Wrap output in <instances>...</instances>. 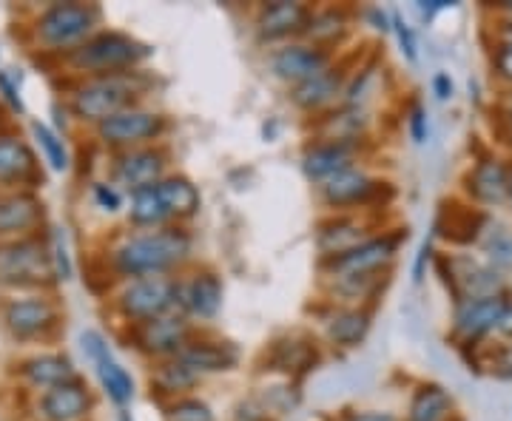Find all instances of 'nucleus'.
<instances>
[{
    "mask_svg": "<svg viewBox=\"0 0 512 421\" xmlns=\"http://www.w3.org/2000/svg\"><path fill=\"white\" fill-rule=\"evenodd\" d=\"M117 421H134V419H131V413H126V410H120V416H117Z\"/></svg>",
    "mask_w": 512,
    "mask_h": 421,
    "instance_id": "52",
    "label": "nucleus"
},
{
    "mask_svg": "<svg viewBox=\"0 0 512 421\" xmlns=\"http://www.w3.org/2000/svg\"><path fill=\"white\" fill-rule=\"evenodd\" d=\"M117 308L134 325L157 319L163 313H171L177 308V279H171V276L131 279L126 291L120 293V299H117Z\"/></svg>",
    "mask_w": 512,
    "mask_h": 421,
    "instance_id": "6",
    "label": "nucleus"
},
{
    "mask_svg": "<svg viewBox=\"0 0 512 421\" xmlns=\"http://www.w3.org/2000/svg\"><path fill=\"white\" fill-rule=\"evenodd\" d=\"M311 15L313 12L305 3L276 0V3L262 6V12L256 18V29H259L262 40H285V37L305 35Z\"/></svg>",
    "mask_w": 512,
    "mask_h": 421,
    "instance_id": "18",
    "label": "nucleus"
},
{
    "mask_svg": "<svg viewBox=\"0 0 512 421\" xmlns=\"http://www.w3.org/2000/svg\"><path fill=\"white\" fill-rule=\"evenodd\" d=\"M342 80H345V72L342 69H325L322 74H316L311 80L299 83L291 89V100L305 111H319L330 106L339 92H342Z\"/></svg>",
    "mask_w": 512,
    "mask_h": 421,
    "instance_id": "26",
    "label": "nucleus"
},
{
    "mask_svg": "<svg viewBox=\"0 0 512 421\" xmlns=\"http://www.w3.org/2000/svg\"><path fill=\"white\" fill-rule=\"evenodd\" d=\"M128 220L134 222L137 228H154V225H163V222L171 220V217H168V211H165V205L160 202V194H157V188H154V185L140 188V191H134V194H131Z\"/></svg>",
    "mask_w": 512,
    "mask_h": 421,
    "instance_id": "35",
    "label": "nucleus"
},
{
    "mask_svg": "<svg viewBox=\"0 0 512 421\" xmlns=\"http://www.w3.org/2000/svg\"><path fill=\"white\" fill-rule=\"evenodd\" d=\"M510 200H512V168H510Z\"/></svg>",
    "mask_w": 512,
    "mask_h": 421,
    "instance_id": "53",
    "label": "nucleus"
},
{
    "mask_svg": "<svg viewBox=\"0 0 512 421\" xmlns=\"http://www.w3.org/2000/svg\"><path fill=\"white\" fill-rule=\"evenodd\" d=\"M498 330L504 333V336H510L512 339V305L504 311V316H501V322H498Z\"/></svg>",
    "mask_w": 512,
    "mask_h": 421,
    "instance_id": "51",
    "label": "nucleus"
},
{
    "mask_svg": "<svg viewBox=\"0 0 512 421\" xmlns=\"http://www.w3.org/2000/svg\"><path fill=\"white\" fill-rule=\"evenodd\" d=\"M453 413L450 393L439 385H421L410 402L407 421H444Z\"/></svg>",
    "mask_w": 512,
    "mask_h": 421,
    "instance_id": "33",
    "label": "nucleus"
},
{
    "mask_svg": "<svg viewBox=\"0 0 512 421\" xmlns=\"http://www.w3.org/2000/svg\"><path fill=\"white\" fill-rule=\"evenodd\" d=\"M3 322L20 339H35V336H43L57 328L60 311L46 296H26V299H12L6 305Z\"/></svg>",
    "mask_w": 512,
    "mask_h": 421,
    "instance_id": "14",
    "label": "nucleus"
},
{
    "mask_svg": "<svg viewBox=\"0 0 512 421\" xmlns=\"http://www.w3.org/2000/svg\"><path fill=\"white\" fill-rule=\"evenodd\" d=\"M512 302L504 293L484 296V299H467L456 305V333L467 342H476L481 336H487L490 330L498 328L504 311Z\"/></svg>",
    "mask_w": 512,
    "mask_h": 421,
    "instance_id": "15",
    "label": "nucleus"
},
{
    "mask_svg": "<svg viewBox=\"0 0 512 421\" xmlns=\"http://www.w3.org/2000/svg\"><path fill=\"white\" fill-rule=\"evenodd\" d=\"M177 359L185 362L194 373H225L239 365V350L231 342H211V339H197L188 342Z\"/></svg>",
    "mask_w": 512,
    "mask_h": 421,
    "instance_id": "22",
    "label": "nucleus"
},
{
    "mask_svg": "<svg viewBox=\"0 0 512 421\" xmlns=\"http://www.w3.org/2000/svg\"><path fill=\"white\" fill-rule=\"evenodd\" d=\"M194 248V239L185 228L168 225L160 231H148L137 237L126 239L117 251H114V271L120 276H165L171 268L183 265L188 254Z\"/></svg>",
    "mask_w": 512,
    "mask_h": 421,
    "instance_id": "1",
    "label": "nucleus"
},
{
    "mask_svg": "<svg viewBox=\"0 0 512 421\" xmlns=\"http://www.w3.org/2000/svg\"><path fill=\"white\" fill-rule=\"evenodd\" d=\"M271 69L279 80H288L291 86H299V83L330 69V55L319 46L291 43V46H282L279 52L271 55Z\"/></svg>",
    "mask_w": 512,
    "mask_h": 421,
    "instance_id": "16",
    "label": "nucleus"
},
{
    "mask_svg": "<svg viewBox=\"0 0 512 421\" xmlns=\"http://www.w3.org/2000/svg\"><path fill=\"white\" fill-rule=\"evenodd\" d=\"M410 134H413V140L416 143H424L427 140V114L421 106L410 111Z\"/></svg>",
    "mask_w": 512,
    "mask_h": 421,
    "instance_id": "44",
    "label": "nucleus"
},
{
    "mask_svg": "<svg viewBox=\"0 0 512 421\" xmlns=\"http://www.w3.org/2000/svg\"><path fill=\"white\" fill-rule=\"evenodd\" d=\"M154 188H157L160 202L165 205L171 220H191V217L200 214L202 197L197 185L191 183L188 177H163Z\"/></svg>",
    "mask_w": 512,
    "mask_h": 421,
    "instance_id": "27",
    "label": "nucleus"
},
{
    "mask_svg": "<svg viewBox=\"0 0 512 421\" xmlns=\"http://www.w3.org/2000/svg\"><path fill=\"white\" fill-rule=\"evenodd\" d=\"M367 228L359 220L353 217H336V220L325 222L319 228V237H316V245L322 251V257L333 259L339 254H348L350 248L362 245L365 239H370L365 234Z\"/></svg>",
    "mask_w": 512,
    "mask_h": 421,
    "instance_id": "28",
    "label": "nucleus"
},
{
    "mask_svg": "<svg viewBox=\"0 0 512 421\" xmlns=\"http://www.w3.org/2000/svg\"><path fill=\"white\" fill-rule=\"evenodd\" d=\"M43 222V202L35 194L15 191L0 197V237H23Z\"/></svg>",
    "mask_w": 512,
    "mask_h": 421,
    "instance_id": "21",
    "label": "nucleus"
},
{
    "mask_svg": "<svg viewBox=\"0 0 512 421\" xmlns=\"http://www.w3.org/2000/svg\"><path fill=\"white\" fill-rule=\"evenodd\" d=\"M37 183V157L18 137H0V185Z\"/></svg>",
    "mask_w": 512,
    "mask_h": 421,
    "instance_id": "24",
    "label": "nucleus"
},
{
    "mask_svg": "<svg viewBox=\"0 0 512 421\" xmlns=\"http://www.w3.org/2000/svg\"><path fill=\"white\" fill-rule=\"evenodd\" d=\"M493 367L501 379H512V345L498 350V356L493 359Z\"/></svg>",
    "mask_w": 512,
    "mask_h": 421,
    "instance_id": "46",
    "label": "nucleus"
},
{
    "mask_svg": "<svg viewBox=\"0 0 512 421\" xmlns=\"http://www.w3.org/2000/svg\"><path fill=\"white\" fill-rule=\"evenodd\" d=\"M151 55L146 43L134 40L123 32H97L86 43H80L77 49L69 52V63L77 72L92 74H123L131 72L134 66H140Z\"/></svg>",
    "mask_w": 512,
    "mask_h": 421,
    "instance_id": "2",
    "label": "nucleus"
},
{
    "mask_svg": "<svg viewBox=\"0 0 512 421\" xmlns=\"http://www.w3.org/2000/svg\"><path fill=\"white\" fill-rule=\"evenodd\" d=\"M222 279L214 271H197L188 282H177V305L188 316L214 319L222 308Z\"/></svg>",
    "mask_w": 512,
    "mask_h": 421,
    "instance_id": "17",
    "label": "nucleus"
},
{
    "mask_svg": "<svg viewBox=\"0 0 512 421\" xmlns=\"http://www.w3.org/2000/svg\"><path fill=\"white\" fill-rule=\"evenodd\" d=\"M103 20V9L94 3H55L37 18V40L46 49L72 52L94 35Z\"/></svg>",
    "mask_w": 512,
    "mask_h": 421,
    "instance_id": "4",
    "label": "nucleus"
},
{
    "mask_svg": "<svg viewBox=\"0 0 512 421\" xmlns=\"http://www.w3.org/2000/svg\"><path fill=\"white\" fill-rule=\"evenodd\" d=\"M484 254H487V265L495 268L498 274L512 268V234L507 228H495L490 237L484 239Z\"/></svg>",
    "mask_w": 512,
    "mask_h": 421,
    "instance_id": "38",
    "label": "nucleus"
},
{
    "mask_svg": "<svg viewBox=\"0 0 512 421\" xmlns=\"http://www.w3.org/2000/svg\"><path fill=\"white\" fill-rule=\"evenodd\" d=\"M390 23H393V32L399 37V46H402V55L410 60V63H416L419 60V43H416V35H413V29L407 26L402 20V15H390Z\"/></svg>",
    "mask_w": 512,
    "mask_h": 421,
    "instance_id": "40",
    "label": "nucleus"
},
{
    "mask_svg": "<svg viewBox=\"0 0 512 421\" xmlns=\"http://www.w3.org/2000/svg\"><path fill=\"white\" fill-rule=\"evenodd\" d=\"M37 410L46 421H80L89 410H92V396H89V387L80 385L77 379L69 385L49 387L40 402Z\"/></svg>",
    "mask_w": 512,
    "mask_h": 421,
    "instance_id": "19",
    "label": "nucleus"
},
{
    "mask_svg": "<svg viewBox=\"0 0 512 421\" xmlns=\"http://www.w3.org/2000/svg\"><path fill=\"white\" fill-rule=\"evenodd\" d=\"M168 129V120L163 114L148 109H137L131 106L126 111H117L111 114L109 120L97 123V134L106 146L117 148H134L151 143V140H160Z\"/></svg>",
    "mask_w": 512,
    "mask_h": 421,
    "instance_id": "8",
    "label": "nucleus"
},
{
    "mask_svg": "<svg viewBox=\"0 0 512 421\" xmlns=\"http://www.w3.org/2000/svg\"><path fill=\"white\" fill-rule=\"evenodd\" d=\"M0 92H3V97L12 103V109H18L23 111V100H20V89L9 80V74L6 72H0Z\"/></svg>",
    "mask_w": 512,
    "mask_h": 421,
    "instance_id": "45",
    "label": "nucleus"
},
{
    "mask_svg": "<svg viewBox=\"0 0 512 421\" xmlns=\"http://www.w3.org/2000/svg\"><path fill=\"white\" fill-rule=\"evenodd\" d=\"M441 268H450V274L444 276L450 291L456 296L458 302H467V299H484V296H495L501 293V274L490 268L487 262L470 257H444L439 259Z\"/></svg>",
    "mask_w": 512,
    "mask_h": 421,
    "instance_id": "10",
    "label": "nucleus"
},
{
    "mask_svg": "<svg viewBox=\"0 0 512 421\" xmlns=\"http://www.w3.org/2000/svg\"><path fill=\"white\" fill-rule=\"evenodd\" d=\"M379 180H373L367 171L350 165L336 171L333 177H328L325 183H319V194L330 208H356V205H370L373 197L382 191Z\"/></svg>",
    "mask_w": 512,
    "mask_h": 421,
    "instance_id": "13",
    "label": "nucleus"
},
{
    "mask_svg": "<svg viewBox=\"0 0 512 421\" xmlns=\"http://www.w3.org/2000/svg\"><path fill=\"white\" fill-rule=\"evenodd\" d=\"M495 72H498L501 80L512 83V35L498 43V52H495Z\"/></svg>",
    "mask_w": 512,
    "mask_h": 421,
    "instance_id": "43",
    "label": "nucleus"
},
{
    "mask_svg": "<svg viewBox=\"0 0 512 421\" xmlns=\"http://www.w3.org/2000/svg\"><path fill=\"white\" fill-rule=\"evenodd\" d=\"M407 237V231H396V234H382V237L365 239L362 245L350 248L348 254L325 259V268L330 271L333 279H348V276H370L387 271V265L393 262L402 239Z\"/></svg>",
    "mask_w": 512,
    "mask_h": 421,
    "instance_id": "7",
    "label": "nucleus"
},
{
    "mask_svg": "<svg viewBox=\"0 0 512 421\" xmlns=\"http://www.w3.org/2000/svg\"><path fill=\"white\" fill-rule=\"evenodd\" d=\"M20 373L35 387H46V390L57 385H69V382L77 379L72 359L60 356V353H43V356H35V359L23 362Z\"/></svg>",
    "mask_w": 512,
    "mask_h": 421,
    "instance_id": "30",
    "label": "nucleus"
},
{
    "mask_svg": "<svg viewBox=\"0 0 512 421\" xmlns=\"http://www.w3.org/2000/svg\"><path fill=\"white\" fill-rule=\"evenodd\" d=\"M342 421H399L393 413H348Z\"/></svg>",
    "mask_w": 512,
    "mask_h": 421,
    "instance_id": "49",
    "label": "nucleus"
},
{
    "mask_svg": "<svg viewBox=\"0 0 512 421\" xmlns=\"http://www.w3.org/2000/svg\"><path fill=\"white\" fill-rule=\"evenodd\" d=\"M32 134H35L37 146L43 151L46 163L52 165L55 171H66V168L72 165V160H69V148L60 140L57 131H52L46 123H37L35 120V123H32Z\"/></svg>",
    "mask_w": 512,
    "mask_h": 421,
    "instance_id": "37",
    "label": "nucleus"
},
{
    "mask_svg": "<svg viewBox=\"0 0 512 421\" xmlns=\"http://www.w3.org/2000/svg\"><path fill=\"white\" fill-rule=\"evenodd\" d=\"M510 120H512V100H510Z\"/></svg>",
    "mask_w": 512,
    "mask_h": 421,
    "instance_id": "55",
    "label": "nucleus"
},
{
    "mask_svg": "<svg viewBox=\"0 0 512 421\" xmlns=\"http://www.w3.org/2000/svg\"><path fill=\"white\" fill-rule=\"evenodd\" d=\"M140 94V74H100L80 83L72 94V111L86 123H103L111 114L134 106Z\"/></svg>",
    "mask_w": 512,
    "mask_h": 421,
    "instance_id": "3",
    "label": "nucleus"
},
{
    "mask_svg": "<svg viewBox=\"0 0 512 421\" xmlns=\"http://www.w3.org/2000/svg\"><path fill=\"white\" fill-rule=\"evenodd\" d=\"M507 12H510V15H512V3H507Z\"/></svg>",
    "mask_w": 512,
    "mask_h": 421,
    "instance_id": "54",
    "label": "nucleus"
},
{
    "mask_svg": "<svg viewBox=\"0 0 512 421\" xmlns=\"http://www.w3.org/2000/svg\"><path fill=\"white\" fill-rule=\"evenodd\" d=\"M197 382H200V373H194L177 356L165 359L163 365L151 370V393L165 396V399H183L185 390L197 387Z\"/></svg>",
    "mask_w": 512,
    "mask_h": 421,
    "instance_id": "31",
    "label": "nucleus"
},
{
    "mask_svg": "<svg viewBox=\"0 0 512 421\" xmlns=\"http://www.w3.org/2000/svg\"><path fill=\"white\" fill-rule=\"evenodd\" d=\"M453 3L450 0H430V3H419V9L430 18V15H436V12H444V9H450Z\"/></svg>",
    "mask_w": 512,
    "mask_h": 421,
    "instance_id": "50",
    "label": "nucleus"
},
{
    "mask_svg": "<svg viewBox=\"0 0 512 421\" xmlns=\"http://www.w3.org/2000/svg\"><path fill=\"white\" fill-rule=\"evenodd\" d=\"M467 191L481 205H501L510 200V168L498 157H484L467 174Z\"/></svg>",
    "mask_w": 512,
    "mask_h": 421,
    "instance_id": "20",
    "label": "nucleus"
},
{
    "mask_svg": "<svg viewBox=\"0 0 512 421\" xmlns=\"http://www.w3.org/2000/svg\"><path fill=\"white\" fill-rule=\"evenodd\" d=\"M353 154H356V143H316L313 148L305 151L302 157V168L313 183H325L336 171L350 168L353 165Z\"/></svg>",
    "mask_w": 512,
    "mask_h": 421,
    "instance_id": "23",
    "label": "nucleus"
},
{
    "mask_svg": "<svg viewBox=\"0 0 512 421\" xmlns=\"http://www.w3.org/2000/svg\"><path fill=\"white\" fill-rule=\"evenodd\" d=\"M134 342H137V348L146 350L151 356L171 359L191 342V325H188L185 313H163L157 319L140 322L134 328Z\"/></svg>",
    "mask_w": 512,
    "mask_h": 421,
    "instance_id": "11",
    "label": "nucleus"
},
{
    "mask_svg": "<svg viewBox=\"0 0 512 421\" xmlns=\"http://www.w3.org/2000/svg\"><path fill=\"white\" fill-rule=\"evenodd\" d=\"M316 362H319L316 345H311L308 339H293V336L274 342V348L268 353V370H279L288 376L308 373Z\"/></svg>",
    "mask_w": 512,
    "mask_h": 421,
    "instance_id": "29",
    "label": "nucleus"
},
{
    "mask_svg": "<svg viewBox=\"0 0 512 421\" xmlns=\"http://www.w3.org/2000/svg\"><path fill=\"white\" fill-rule=\"evenodd\" d=\"M52 279H55V262L49 242L23 237L0 245V285L29 288V285H46Z\"/></svg>",
    "mask_w": 512,
    "mask_h": 421,
    "instance_id": "5",
    "label": "nucleus"
},
{
    "mask_svg": "<svg viewBox=\"0 0 512 421\" xmlns=\"http://www.w3.org/2000/svg\"><path fill=\"white\" fill-rule=\"evenodd\" d=\"M430 257H433V242H424L419 257H416V265H413V282H421V279H424V268H427Z\"/></svg>",
    "mask_w": 512,
    "mask_h": 421,
    "instance_id": "47",
    "label": "nucleus"
},
{
    "mask_svg": "<svg viewBox=\"0 0 512 421\" xmlns=\"http://www.w3.org/2000/svg\"><path fill=\"white\" fill-rule=\"evenodd\" d=\"M345 29H348V15L342 9H325V12L311 15L305 35L311 37L313 43H330L345 35Z\"/></svg>",
    "mask_w": 512,
    "mask_h": 421,
    "instance_id": "36",
    "label": "nucleus"
},
{
    "mask_svg": "<svg viewBox=\"0 0 512 421\" xmlns=\"http://www.w3.org/2000/svg\"><path fill=\"white\" fill-rule=\"evenodd\" d=\"M168 154L163 148H128L114 160V183L123 185L128 194L157 185L163 180Z\"/></svg>",
    "mask_w": 512,
    "mask_h": 421,
    "instance_id": "12",
    "label": "nucleus"
},
{
    "mask_svg": "<svg viewBox=\"0 0 512 421\" xmlns=\"http://www.w3.org/2000/svg\"><path fill=\"white\" fill-rule=\"evenodd\" d=\"M52 262H55L57 279H72V262H69V251H66V237L60 231H52Z\"/></svg>",
    "mask_w": 512,
    "mask_h": 421,
    "instance_id": "41",
    "label": "nucleus"
},
{
    "mask_svg": "<svg viewBox=\"0 0 512 421\" xmlns=\"http://www.w3.org/2000/svg\"><path fill=\"white\" fill-rule=\"evenodd\" d=\"M367 129V114L359 106H345L336 114L325 117V143H359Z\"/></svg>",
    "mask_w": 512,
    "mask_h": 421,
    "instance_id": "34",
    "label": "nucleus"
},
{
    "mask_svg": "<svg viewBox=\"0 0 512 421\" xmlns=\"http://www.w3.org/2000/svg\"><path fill=\"white\" fill-rule=\"evenodd\" d=\"M165 421H214L211 407L200 399H174L165 407Z\"/></svg>",
    "mask_w": 512,
    "mask_h": 421,
    "instance_id": "39",
    "label": "nucleus"
},
{
    "mask_svg": "<svg viewBox=\"0 0 512 421\" xmlns=\"http://www.w3.org/2000/svg\"><path fill=\"white\" fill-rule=\"evenodd\" d=\"M439 234L447 237L450 242H458V245H470L481 237V231L487 228V217L476 211V208H467V205H458V202H450L444 205L439 214Z\"/></svg>",
    "mask_w": 512,
    "mask_h": 421,
    "instance_id": "25",
    "label": "nucleus"
},
{
    "mask_svg": "<svg viewBox=\"0 0 512 421\" xmlns=\"http://www.w3.org/2000/svg\"><path fill=\"white\" fill-rule=\"evenodd\" d=\"M433 92H436L439 100L453 97V80H450L447 74H436V77H433Z\"/></svg>",
    "mask_w": 512,
    "mask_h": 421,
    "instance_id": "48",
    "label": "nucleus"
},
{
    "mask_svg": "<svg viewBox=\"0 0 512 421\" xmlns=\"http://www.w3.org/2000/svg\"><path fill=\"white\" fill-rule=\"evenodd\" d=\"M80 345H83V353L92 359L94 370H97V379H100V387L106 390V396L117 407H126L134 399V379L128 376L126 367L114 359L106 336L97 333V330H83L80 333Z\"/></svg>",
    "mask_w": 512,
    "mask_h": 421,
    "instance_id": "9",
    "label": "nucleus"
},
{
    "mask_svg": "<svg viewBox=\"0 0 512 421\" xmlns=\"http://www.w3.org/2000/svg\"><path fill=\"white\" fill-rule=\"evenodd\" d=\"M94 200H97V205H100L103 211H109V214L120 211V205H123V197H120V191H117V188H114L111 183H97V185H94Z\"/></svg>",
    "mask_w": 512,
    "mask_h": 421,
    "instance_id": "42",
    "label": "nucleus"
},
{
    "mask_svg": "<svg viewBox=\"0 0 512 421\" xmlns=\"http://www.w3.org/2000/svg\"><path fill=\"white\" fill-rule=\"evenodd\" d=\"M330 342L342 348H356L370 330V311L365 308H339L328 316L325 322Z\"/></svg>",
    "mask_w": 512,
    "mask_h": 421,
    "instance_id": "32",
    "label": "nucleus"
}]
</instances>
